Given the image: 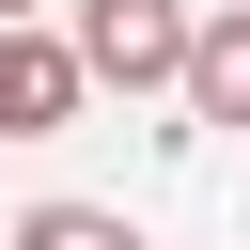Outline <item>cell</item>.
<instances>
[{"label": "cell", "mask_w": 250, "mask_h": 250, "mask_svg": "<svg viewBox=\"0 0 250 250\" xmlns=\"http://www.w3.org/2000/svg\"><path fill=\"white\" fill-rule=\"evenodd\" d=\"M62 47H78L94 94H172L188 78V0H78Z\"/></svg>", "instance_id": "1"}, {"label": "cell", "mask_w": 250, "mask_h": 250, "mask_svg": "<svg viewBox=\"0 0 250 250\" xmlns=\"http://www.w3.org/2000/svg\"><path fill=\"white\" fill-rule=\"evenodd\" d=\"M78 109H94L78 47H62V31H0V141H62Z\"/></svg>", "instance_id": "2"}, {"label": "cell", "mask_w": 250, "mask_h": 250, "mask_svg": "<svg viewBox=\"0 0 250 250\" xmlns=\"http://www.w3.org/2000/svg\"><path fill=\"white\" fill-rule=\"evenodd\" d=\"M188 125H250V0H219V16H188Z\"/></svg>", "instance_id": "3"}, {"label": "cell", "mask_w": 250, "mask_h": 250, "mask_svg": "<svg viewBox=\"0 0 250 250\" xmlns=\"http://www.w3.org/2000/svg\"><path fill=\"white\" fill-rule=\"evenodd\" d=\"M16 250H141V219H125V203H31Z\"/></svg>", "instance_id": "4"}, {"label": "cell", "mask_w": 250, "mask_h": 250, "mask_svg": "<svg viewBox=\"0 0 250 250\" xmlns=\"http://www.w3.org/2000/svg\"><path fill=\"white\" fill-rule=\"evenodd\" d=\"M0 31H47V0H0Z\"/></svg>", "instance_id": "5"}]
</instances>
